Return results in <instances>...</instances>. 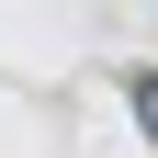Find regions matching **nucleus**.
Instances as JSON below:
<instances>
[{"instance_id":"obj_1","label":"nucleus","mask_w":158,"mask_h":158,"mask_svg":"<svg viewBox=\"0 0 158 158\" xmlns=\"http://www.w3.org/2000/svg\"><path fill=\"white\" fill-rule=\"evenodd\" d=\"M124 102H135V124H147V147H158V68H135V79H124Z\"/></svg>"}]
</instances>
